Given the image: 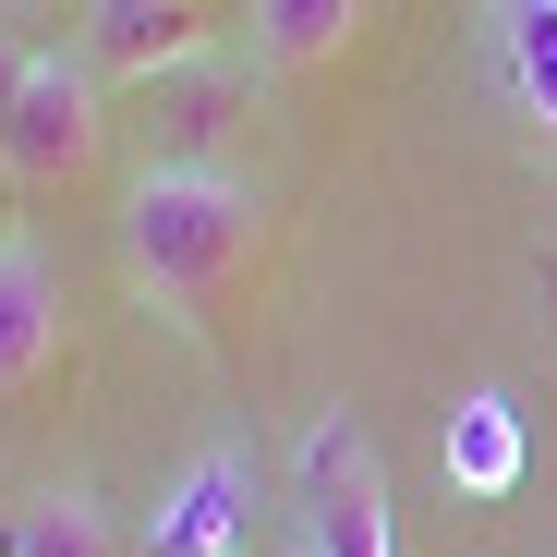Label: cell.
<instances>
[{"label":"cell","mask_w":557,"mask_h":557,"mask_svg":"<svg viewBox=\"0 0 557 557\" xmlns=\"http://www.w3.org/2000/svg\"><path fill=\"white\" fill-rule=\"evenodd\" d=\"M110 146V110H98V61L85 49H25V85H13V122H0V170L13 195H73Z\"/></svg>","instance_id":"cell-2"},{"label":"cell","mask_w":557,"mask_h":557,"mask_svg":"<svg viewBox=\"0 0 557 557\" xmlns=\"http://www.w3.org/2000/svg\"><path fill=\"white\" fill-rule=\"evenodd\" d=\"M436 460H448L460 497H509V485H521V412H509V388H473V400H460L448 436H436Z\"/></svg>","instance_id":"cell-7"},{"label":"cell","mask_w":557,"mask_h":557,"mask_svg":"<svg viewBox=\"0 0 557 557\" xmlns=\"http://www.w3.org/2000/svg\"><path fill=\"white\" fill-rule=\"evenodd\" d=\"M545 292H557V267H545Z\"/></svg>","instance_id":"cell-14"},{"label":"cell","mask_w":557,"mask_h":557,"mask_svg":"<svg viewBox=\"0 0 557 557\" xmlns=\"http://www.w3.org/2000/svg\"><path fill=\"white\" fill-rule=\"evenodd\" d=\"M267 255V195L243 170H134L122 195V267L170 315H219L243 267Z\"/></svg>","instance_id":"cell-1"},{"label":"cell","mask_w":557,"mask_h":557,"mask_svg":"<svg viewBox=\"0 0 557 557\" xmlns=\"http://www.w3.org/2000/svg\"><path fill=\"white\" fill-rule=\"evenodd\" d=\"M497 73H509V98L557 134V0H497Z\"/></svg>","instance_id":"cell-9"},{"label":"cell","mask_w":557,"mask_h":557,"mask_svg":"<svg viewBox=\"0 0 557 557\" xmlns=\"http://www.w3.org/2000/svg\"><path fill=\"white\" fill-rule=\"evenodd\" d=\"M278 557H315V545H304V533H292V545H278Z\"/></svg>","instance_id":"cell-13"},{"label":"cell","mask_w":557,"mask_h":557,"mask_svg":"<svg viewBox=\"0 0 557 557\" xmlns=\"http://www.w3.org/2000/svg\"><path fill=\"white\" fill-rule=\"evenodd\" d=\"M292 473H304V509H315V497H339V485H363V473H376V436H363L351 412H315Z\"/></svg>","instance_id":"cell-12"},{"label":"cell","mask_w":557,"mask_h":557,"mask_svg":"<svg viewBox=\"0 0 557 557\" xmlns=\"http://www.w3.org/2000/svg\"><path fill=\"white\" fill-rule=\"evenodd\" d=\"M61 363V278L37 231H0V388H37Z\"/></svg>","instance_id":"cell-6"},{"label":"cell","mask_w":557,"mask_h":557,"mask_svg":"<svg viewBox=\"0 0 557 557\" xmlns=\"http://www.w3.org/2000/svg\"><path fill=\"white\" fill-rule=\"evenodd\" d=\"M255 545V460L243 448H195L170 473L158 521H146V557H243Z\"/></svg>","instance_id":"cell-4"},{"label":"cell","mask_w":557,"mask_h":557,"mask_svg":"<svg viewBox=\"0 0 557 557\" xmlns=\"http://www.w3.org/2000/svg\"><path fill=\"white\" fill-rule=\"evenodd\" d=\"M255 73L267 61H170L158 85H146V170H219V146L243 134V110H255Z\"/></svg>","instance_id":"cell-3"},{"label":"cell","mask_w":557,"mask_h":557,"mask_svg":"<svg viewBox=\"0 0 557 557\" xmlns=\"http://www.w3.org/2000/svg\"><path fill=\"white\" fill-rule=\"evenodd\" d=\"M304 545H315V557H400V521H388V473H363V485L315 497V509H304Z\"/></svg>","instance_id":"cell-11"},{"label":"cell","mask_w":557,"mask_h":557,"mask_svg":"<svg viewBox=\"0 0 557 557\" xmlns=\"http://www.w3.org/2000/svg\"><path fill=\"white\" fill-rule=\"evenodd\" d=\"M207 13H219V0H85V61L158 85L170 61L207 49Z\"/></svg>","instance_id":"cell-5"},{"label":"cell","mask_w":557,"mask_h":557,"mask_svg":"<svg viewBox=\"0 0 557 557\" xmlns=\"http://www.w3.org/2000/svg\"><path fill=\"white\" fill-rule=\"evenodd\" d=\"M0 557H110V509L85 485H37L13 509V533H0Z\"/></svg>","instance_id":"cell-10"},{"label":"cell","mask_w":557,"mask_h":557,"mask_svg":"<svg viewBox=\"0 0 557 557\" xmlns=\"http://www.w3.org/2000/svg\"><path fill=\"white\" fill-rule=\"evenodd\" d=\"M351 25H363V0H255V61L267 73H315V61L351 49Z\"/></svg>","instance_id":"cell-8"}]
</instances>
